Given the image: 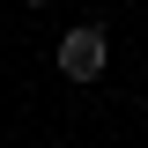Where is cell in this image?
I'll return each mask as SVG.
<instances>
[{
    "instance_id": "cell-1",
    "label": "cell",
    "mask_w": 148,
    "mask_h": 148,
    "mask_svg": "<svg viewBox=\"0 0 148 148\" xmlns=\"http://www.w3.org/2000/svg\"><path fill=\"white\" fill-rule=\"evenodd\" d=\"M52 67L67 74V82H104V67H111V30H104V22H74V30H59Z\"/></svg>"
}]
</instances>
